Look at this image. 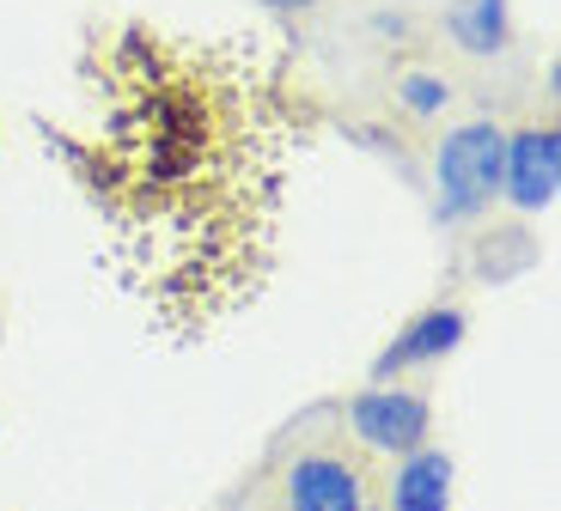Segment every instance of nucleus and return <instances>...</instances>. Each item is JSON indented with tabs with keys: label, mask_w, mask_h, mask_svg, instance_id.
<instances>
[{
	"label": "nucleus",
	"mask_w": 561,
	"mask_h": 511,
	"mask_svg": "<svg viewBox=\"0 0 561 511\" xmlns=\"http://www.w3.org/2000/svg\"><path fill=\"white\" fill-rule=\"evenodd\" d=\"M251 43L123 31L104 61L92 201L123 287L171 329H208L256 299L280 195V111Z\"/></svg>",
	"instance_id": "obj_1"
},
{
	"label": "nucleus",
	"mask_w": 561,
	"mask_h": 511,
	"mask_svg": "<svg viewBox=\"0 0 561 511\" xmlns=\"http://www.w3.org/2000/svg\"><path fill=\"white\" fill-rule=\"evenodd\" d=\"M439 171V220H470L501 195L506 177V135L494 123H463L439 140L434 152Z\"/></svg>",
	"instance_id": "obj_2"
},
{
	"label": "nucleus",
	"mask_w": 561,
	"mask_h": 511,
	"mask_svg": "<svg viewBox=\"0 0 561 511\" xmlns=\"http://www.w3.org/2000/svg\"><path fill=\"white\" fill-rule=\"evenodd\" d=\"M348 420H354V432H360L373 451H421V439H427V402L415 396V390H391V384H379V390H360V396L348 402Z\"/></svg>",
	"instance_id": "obj_3"
},
{
	"label": "nucleus",
	"mask_w": 561,
	"mask_h": 511,
	"mask_svg": "<svg viewBox=\"0 0 561 511\" xmlns=\"http://www.w3.org/2000/svg\"><path fill=\"white\" fill-rule=\"evenodd\" d=\"M501 189L513 195V208H525V213H537V208L556 201V189H561V135L556 128H531V135L506 140Z\"/></svg>",
	"instance_id": "obj_4"
},
{
	"label": "nucleus",
	"mask_w": 561,
	"mask_h": 511,
	"mask_svg": "<svg viewBox=\"0 0 561 511\" xmlns=\"http://www.w3.org/2000/svg\"><path fill=\"white\" fill-rule=\"evenodd\" d=\"M287 506L294 511H366L360 475L342 456H299L294 475H287Z\"/></svg>",
	"instance_id": "obj_5"
},
{
	"label": "nucleus",
	"mask_w": 561,
	"mask_h": 511,
	"mask_svg": "<svg viewBox=\"0 0 561 511\" xmlns=\"http://www.w3.org/2000/svg\"><path fill=\"white\" fill-rule=\"evenodd\" d=\"M458 341H463V317H458V311H427V317H415V323H409V329L379 353L373 378L385 384L391 372H409V365H427V360H446Z\"/></svg>",
	"instance_id": "obj_6"
},
{
	"label": "nucleus",
	"mask_w": 561,
	"mask_h": 511,
	"mask_svg": "<svg viewBox=\"0 0 561 511\" xmlns=\"http://www.w3.org/2000/svg\"><path fill=\"white\" fill-rule=\"evenodd\" d=\"M397 511H446L451 506V456L446 451H409L391 487Z\"/></svg>",
	"instance_id": "obj_7"
},
{
	"label": "nucleus",
	"mask_w": 561,
	"mask_h": 511,
	"mask_svg": "<svg viewBox=\"0 0 561 511\" xmlns=\"http://www.w3.org/2000/svg\"><path fill=\"white\" fill-rule=\"evenodd\" d=\"M451 37L470 56H494L506 43V0H463L458 13H451Z\"/></svg>",
	"instance_id": "obj_8"
},
{
	"label": "nucleus",
	"mask_w": 561,
	"mask_h": 511,
	"mask_svg": "<svg viewBox=\"0 0 561 511\" xmlns=\"http://www.w3.org/2000/svg\"><path fill=\"white\" fill-rule=\"evenodd\" d=\"M397 97H403L415 116H434V111H446V80H434V73H403V85H397Z\"/></svg>",
	"instance_id": "obj_9"
},
{
	"label": "nucleus",
	"mask_w": 561,
	"mask_h": 511,
	"mask_svg": "<svg viewBox=\"0 0 561 511\" xmlns=\"http://www.w3.org/2000/svg\"><path fill=\"white\" fill-rule=\"evenodd\" d=\"M268 7H287V13H294V7H311V0H268Z\"/></svg>",
	"instance_id": "obj_10"
}]
</instances>
